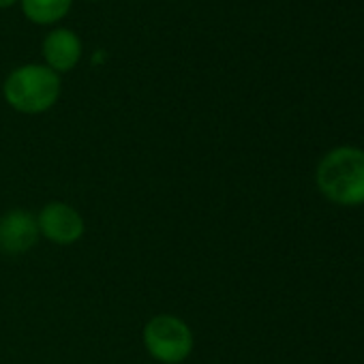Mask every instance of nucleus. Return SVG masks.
<instances>
[{
  "mask_svg": "<svg viewBox=\"0 0 364 364\" xmlns=\"http://www.w3.org/2000/svg\"><path fill=\"white\" fill-rule=\"evenodd\" d=\"M315 187L334 206H364V148L336 146L315 167Z\"/></svg>",
  "mask_w": 364,
  "mask_h": 364,
  "instance_id": "f257e3e1",
  "label": "nucleus"
},
{
  "mask_svg": "<svg viewBox=\"0 0 364 364\" xmlns=\"http://www.w3.org/2000/svg\"><path fill=\"white\" fill-rule=\"evenodd\" d=\"M63 95V80L43 63H26L7 73L3 80L5 103L24 116L48 114Z\"/></svg>",
  "mask_w": 364,
  "mask_h": 364,
  "instance_id": "f03ea898",
  "label": "nucleus"
},
{
  "mask_svg": "<svg viewBox=\"0 0 364 364\" xmlns=\"http://www.w3.org/2000/svg\"><path fill=\"white\" fill-rule=\"evenodd\" d=\"M141 341L148 355L159 364H185L196 349L193 328L178 315H152L144 330Z\"/></svg>",
  "mask_w": 364,
  "mask_h": 364,
  "instance_id": "7ed1b4c3",
  "label": "nucleus"
},
{
  "mask_svg": "<svg viewBox=\"0 0 364 364\" xmlns=\"http://www.w3.org/2000/svg\"><path fill=\"white\" fill-rule=\"evenodd\" d=\"M37 225L41 238L56 247H71L86 234V221L82 213L63 200H52L37 213Z\"/></svg>",
  "mask_w": 364,
  "mask_h": 364,
  "instance_id": "20e7f679",
  "label": "nucleus"
},
{
  "mask_svg": "<svg viewBox=\"0 0 364 364\" xmlns=\"http://www.w3.org/2000/svg\"><path fill=\"white\" fill-rule=\"evenodd\" d=\"M41 240L37 215L26 208H11L0 215V253L20 257L31 253Z\"/></svg>",
  "mask_w": 364,
  "mask_h": 364,
  "instance_id": "39448f33",
  "label": "nucleus"
},
{
  "mask_svg": "<svg viewBox=\"0 0 364 364\" xmlns=\"http://www.w3.org/2000/svg\"><path fill=\"white\" fill-rule=\"evenodd\" d=\"M43 65L58 75L71 73L84 56V43L80 35L65 26H54L48 31L41 43Z\"/></svg>",
  "mask_w": 364,
  "mask_h": 364,
  "instance_id": "423d86ee",
  "label": "nucleus"
},
{
  "mask_svg": "<svg viewBox=\"0 0 364 364\" xmlns=\"http://www.w3.org/2000/svg\"><path fill=\"white\" fill-rule=\"evenodd\" d=\"M24 18L35 26H58L73 9V0H20Z\"/></svg>",
  "mask_w": 364,
  "mask_h": 364,
  "instance_id": "0eeeda50",
  "label": "nucleus"
},
{
  "mask_svg": "<svg viewBox=\"0 0 364 364\" xmlns=\"http://www.w3.org/2000/svg\"><path fill=\"white\" fill-rule=\"evenodd\" d=\"M16 5H20V0H0V9H11Z\"/></svg>",
  "mask_w": 364,
  "mask_h": 364,
  "instance_id": "6e6552de",
  "label": "nucleus"
},
{
  "mask_svg": "<svg viewBox=\"0 0 364 364\" xmlns=\"http://www.w3.org/2000/svg\"><path fill=\"white\" fill-rule=\"evenodd\" d=\"M86 3H103V0H86Z\"/></svg>",
  "mask_w": 364,
  "mask_h": 364,
  "instance_id": "1a4fd4ad",
  "label": "nucleus"
}]
</instances>
